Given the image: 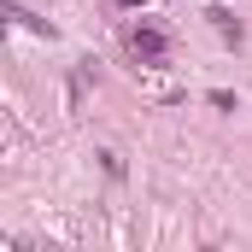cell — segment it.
I'll use <instances>...</instances> for the list:
<instances>
[{"label":"cell","instance_id":"cell-1","mask_svg":"<svg viewBox=\"0 0 252 252\" xmlns=\"http://www.w3.org/2000/svg\"><path fill=\"white\" fill-rule=\"evenodd\" d=\"M135 53L158 59V53H164V35H158V30H135Z\"/></svg>","mask_w":252,"mask_h":252}]
</instances>
